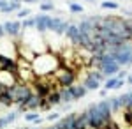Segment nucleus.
<instances>
[{
    "mask_svg": "<svg viewBox=\"0 0 132 129\" xmlns=\"http://www.w3.org/2000/svg\"><path fill=\"white\" fill-rule=\"evenodd\" d=\"M74 129H92V127H90V120H88V115H86V111H83L81 115H78V117H76Z\"/></svg>",
    "mask_w": 132,
    "mask_h": 129,
    "instance_id": "11",
    "label": "nucleus"
},
{
    "mask_svg": "<svg viewBox=\"0 0 132 129\" xmlns=\"http://www.w3.org/2000/svg\"><path fill=\"white\" fill-rule=\"evenodd\" d=\"M7 4H9V0H0V9H4Z\"/></svg>",
    "mask_w": 132,
    "mask_h": 129,
    "instance_id": "33",
    "label": "nucleus"
},
{
    "mask_svg": "<svg viewBox=\"0 0 132 129\" xmlns=\"http://www.w3.org/2000/svg\"><path fill=\"white\" fill-rule=\"evenodd\" d=\"M50 18L51 16H46V14H42V16H35V28L39 30V32H46V30H50Z\"/></svg>",
    "mask_w": 132,
    "mask_h": 129,
    "instance_id": "9",
    "label": "nucleus"
},
{
    "mask_svg": "<svg viewBox=\"0 0 132 129\" xmlns=\"http://www.w3.org/2000/svg\"><path fill=\"white\" fill-rule=\"evenodd\" d=\"M108 103H109V108H111V111H118V110L122 108V104H120V99H118V97L108 99Z\"/></svg>",
    "mask_w": 132,
    "mask_h": 129,
    "instance_id": "22",
    "label": "nucleus"
},
{
    "mask_svg": "<svg viewBox=\"0 0 132 129\" xmlns=\"http://www.w3.org/2000/svg\"><path fill=\"white\" fill-rule=\"evenodd\" d=\"M118 81H120V80L116 78V76H111V78H108V80H106V83H104V89H106V90L116 89V87H118Z\"/></svg>",
    "mask_w": 132,
    "mask_h": 129,
    "instance_id": "19",
    "label": "nucleus"
},
{
    "mask_svg": "<svg viewBox=\"0 0 132 129\" xmlns=\"http://www.w3.org/2000/svg\"><path fill=\"white\" fill-rule=\"evenodd\" d=\"M95 106H97L99 113H101L104 119L108 120V122H111V113L113 111H111V108H109V103H108V101H99Z\"/></svg>",
    "mask_w": 132,
    "mask_h": 129,
    "instance_id": "10",
    "label": "nucleus"
},
{
    "mask_svg": "<svg viewBox=\"0 0 132 129\" xmlns=\"http://www.w3.org/2000/svg\"><path fill=\"white\" fill-rule=\"evenodd\" d=\"M4 30L11 37H18L21 34V23H18V21H7V23H4Z\"/></svg>",
    "mask_w": 132,
    "mask_h": 129,
    "instance_id": "8",
    "label": "nucleus"
},
{
    "mask_svg": "<svg viewBox=\"0 0 132 129\" xmlns=\"http://www.w3.org/2000/svg\"><path fill=\"white\" fill-rule=\"evenodd\" d=\"M7 92L11 94V97H12V101H14V104H18V106L25 104V103L28 101V97L34 94L30 83H23V81H20V83H16L14 87L7 89Z\"/></svg>",
    "mask_w": 132,
    "mask_h": 129,
    "instance_id": "1",
    "label": "nucleus"
},
{
    "mask_svg": "<svg viewBox=\"0 0 132 129\" xmlns=\"http://www.w3.org/2000/svg\"><path fill=\"white\" fill-rule=\"evenodd\" d=\"M27 16H30V11L28 9H20L18 11V18H27Z\"/></svg>",
    "mask_w": 132,
    "mask_h": 129,
    "instance_id": "29",
    "label": "nucleus"
},
{
    "mask_svg": "<svg viewBox=\"0 0 132 129\" xmlns=\"http://www.w3.org/2000/svg\"><path fill=\"white\" fill-rule=\"evenodd\" d=\"M120 5L116 2H102V9H118Z\"/></svg>",
    "mask_w": 132,
    "mask_h": 129,
    "instance_id": "25",
    "label": "nucleus"
},
{
    "mask_svg": "<svg viewBox=\"0 0 132 129\" xmlns=\"http://www.w3.org/2000/svg\"><path fill=\"white\" fill-rule=\"evenodd\" d=\"M0 11H2V12H12V9H11V5H9V4H7V5H5L4 9H0Z\"/></svg>",
    "mask_w": 132,
    "mask_h": 129,
    "instance_id": "32",
    "label": "nucleus"
},
{
    "mask_svg": "<svg viewBox=\"0 0 132 129\" xmlns=\"http://www.w3.org/2000/svg\"><path fill=\"white\" fill-rule=\"evenodd\" d=\"M37 119H39V115H37L35 111H30V113L25 115V120H27V122H34V120H37Z\"/></svg>",
    "mask_w": 132,
    "mask_h": 129,
    "instance_id": "27",
    "label": "nucleus"
},
{
    "mask_svg": "<svg viewBox=\"0 0 132 129\" xmlns=\"http://www.w3.org/2000/svg\"><path fill=\"white\" fill-rule=\"evenodd\" d=\"M9 5H11V9H12V12H14V11H20V9H21L20 2H9Z\"/></svg>",
    "mask_w": 132,
    "mask_h": 129,
    "instance_id": "30",
    "label": "nucleus"
},
{
    "mask_svg": "<svg viewBox=\"0 0 132 129\" xmlns=\"http://www.w3.org/2000/svg\"><path fill=\"white\" fill-rule=\"evenodd\" d=\"M65 34H67V37L71 39V42L74 46H79V42H81V32L78 28V25H69V28L65 30Z\"/></svg>",
    "mask_w": 132,
    "mask_h": 129,
    "instance_id": "7",
    "label": "nucleus"
},
{
    "mask_svg": "<svg viewBox=\"0 0 132 129\" xmlns=\"http://www.w3.org/2000/svg\"><path fill=\"white\" fill-rule=\"evenodd\" d=\"M88 76H90V78H93V80H97L99 83H102V81L106 80V76H104L99 69H97V71H90V73H88Z\"/></svg>",
    "mask_w": 132,
    "mask_h": 129,
    "instance_id": "21",
    "label": "nucleus"
},
{
    "mask_svg": "<svg viewBox=\"0 0 132 129\" xmlns=\"http://www.w3.org/2000/svg\"><path fill=\"white\" fill-rule=\"evenodd\" d=\"M90 2H93V0H90Z\"/></svg>",
    "mask_w": 132,
    "mask_h": 129,
    "instance_id": "39",
    "label": "nucleus"
},
{
    "mask_svg": "<svg viewBox=\"0 0 132 129\" xmlns=\"http://www.w3.org/2000/svg\"><path fill=\"white\" fill-rule=\"evenodd\" d=\"M16 119H18V113H16V111H14V113H7L5 117H0V129L7 127V126L12 124Z\"/></svg>",
    "mask_w": 132,
    "mask_h": 129,
    "instance_id": "15",
    "label": "nucleus"
},
{
    "mask_svg": "<svg viewBox=\"0 0 132 129\" xmlns=\"http://www.w3.org/2000/svg\"><path fill=\"white\" fill-rule=\"evenodd\" d=\"M67 89L71 90V96H72V99H74V101L85 97V96H86V92H88L83 85H71V87H67Z\"/></svg>",
    "mask_w": 132,
    "mask_h": 129,
    "instance_id": "12",
    "label": "nucleus"
},
{
    "mask_svg": "<svg viewBox=\"0 0 132 129\" xmlns=\"http://www.w3.org/2000/svg\"><path fill=\"white\" fill-rule=\"evenodd\" d=\"M86 115H88V120H90V127L92 129H104L108 124H109V122L99 113V110H97L95 104H92L90 108L86 110Z\"/></svg>",
    "mask_w": 132,
    "mask_h": 129,
    "instance_id": "3",
    "label": "nucleus"
},
{
    "mask_svg": "<svg viewBox=\"0 0 132 129\" xmlns=\"http://www.w3.org/2000/svg\"><path fill=\"white\" fill-rule=\"evenodd\" d=\"M67 28H69V23L62 20L60 23H58V27L55 28V34H56V35H62V34H65V30H67Z\"/></svg>",
    "mask_w": 132,
    "mask_h": 129,
    "instance_id": "20",
    "label": "nucleus"
},
{
    "mask_svg": "<svg viewBox=\"0 0 132 129\" xmlns=\"http://www.w3.org/2000/svg\"><path fill=\"white\" fill-rule=\"evenodd\" d=\"M0 104H2V106H11V104H14V101H12V97H11V94L7 90H4V92L0 94Z\"/></svg>",
    "mask_w": 132,
    "mask_h": 129,
    "instance_id": "17",
    "label": "nucleus"
},
{
    "mask_svg": "<svg viewBox=\"0 0 132 129\" xmlns=\"http://www.w3.org/2000/svg\"><path fill=\"white\" fill-rule=\"evenodd\" d=\"M5 35V30H4V25H0V37H4Z\"/></svg>",
    "mask_w": 132,
    "mask_h": 129,
    "instance_id": "34",
    "label": "nucleus"
},
{
    "mask_svg": "<svg viewBox=\"0 0 132 129\" xmlns=\"http://www.w3.org/2000/svg\"><path fill=\"white\" fill-rule=\"evenodd\" d=\"M41 101L42 99L37 94H32L30 97H28V101L20 106V110L21 111H35V110H39V106H41Z\"/></svg>",
    "mask_w": 132,
    "mask_h": 129,
    "instance_id": "5",
    "label": "nucleus"
},
{
    "mask_svg": "<svg viewBox=\"0 0 132 129\" xmlns=\"http://www.w3.org/2000/svg\"><path fill=\"white\" fill-rule=\"evenodd\" d=\"M58 92H60V99H62V103H65V104H67V103H72V96H71V90L69 89H60L58 90Z\"/></svg>",
    "mask_w": 132,
    "mask_h": 129,
    "instance_id": "18",
    "label": "nucleus"
},
{
    "mask_svg": "<svg viewBox=\"0 0 132 129\" xmlns=\"http://www.w3.org/2000/svg\"><path fill=\"white\" fill-rule=\"evenodd\" d=\"M30 27H35V18H30V20H25L21 23V28H30Z\"/></svg>",
    "mask_w": 132,
    "mask_h": 129,
    "instance_id": "24",
    "label": "nucleus"
},
{
    "mask_svg": "<svg viewBox=\"0 0 132 129\" xmlns=\"http://www.w3.org/2000/svg\"><path fill=\"white\" fill-rule=\"evenodd\" d=\"M99 85H101V83H99L97 80L90 78L88 74H86V78H85V81H83V87H85L86 90H97V89H99Z\"/></svg>",
    "mask_w": 132,
    "mask_h": 129,
    "instance_id": "16",
    "label": "nucleus"
},
{
    "mask_svg": "<svg viewBox=\"0 0 132 129\" xmlns=\"http://www.w3.org/2000/svg\"><path fill=\"white\" fill-rule=\"evenodd\" d=\"M0 71H11V73H18V60L0 55Z\"/></svg>",
    "mask_w": 132,
    "mask_h": 129,
    "instance_id": "4",
    "label": "nucleus"
},
{
    "mask_svg": "<svg viewBox=\"0 0 132 129\" xmlns=\"http://www.w3.org/2000/svg\"><path fill=\"white\" fill-rule=\"evenodd\" d=\"M53 80H55V83L56 85H60L62 89H67V87H71L74 85V80H76V73L69 67H58V69L53 73Z\"/></svg>",
    "mask_w": 132,
    "mask_h": 129,
    "instance_id": "2",
    "label": "nucleus"
},
{
    "mask_svg": "<svg viewBox=\"0 0 132 129\" xmlns=\"http://www.w3.org/2000/svg\"><path fill=\"white\" fill-rule=\"evenodd\" d=\"M23 2H28L30 4V2H37V0H23Z\"/></svg>",
    "mask_w": 132,
    "mask_h": 129,
    "instance_id": "37",
    "label": "nucleus"
},
{
    "mask_svg": "<svg viewBox=\"0 0 132 129\" xmlns=\"http://www.w3.org/2000/svg\"><path fill=\"white\" fill-rule=\"evenodd\" d=\"M60 119V113H58V111H55V113H50V115H48V120H51V122H53V120H58Z\"/></svg>",
    "mask_w": 132,
    "mask_h": 129,
    "instance_id": "31",
    "label": "nucleus"
},
{
    "mask_svg": "<svg viewBox=\"0 0 132 129\" xmlns=\"http://www.w3.org/2000/svg\"><path fill=\"white\" fill-rule=\"evenodd\" d=\"M127 83H129V85H132V76H127Z\"/></svg>",
    "mask_w": 132,
    "mask_h": 129,
    "instance_id": "35",
    "label": "nucleus"
},
{
    "mask_svg": "<svg viewBox=\"0 0 132 129\" xmlns=\"http://www.w3.org/2000/svg\"><path fill=\"white\" fill-rule=\"evenodd\" d=\"M4 90H7V89H5V87H4V85H2V83H0V94H2V92H4Z\"/></svg>",
    "mask_w": 132,
    "mask_h": 129,
    "instance_id": "36",
    "label": "nucleus"
},
{
    "mask_svg": "<svg viewBox=\"0 0 132 129\" xmlns=\"http://www.w3.org/2000/svg\"><path fill=\"white\" fill-rule=\"evenodd\" d=\"M69 9H71L72 12H76V14L83 12V7L79 5V4H72V2H69Z\"/></svg>",
    "mask_w": 132,
    "mask_h": 129,
    "instance_id": "23",
    "label": "nucleus"
},
{
    "mask_svg": "<svg viewBox=\"0 0 132 129\" xmlns=\"http://www.w3.org/2000/svg\"><path fill=\"white\" fill-rule=\"evenodd\" d=\"M39 108H41L42 111H48V110H51L53 106H51V104H50V103H48L46 99H42V101H41V106H39Z\"/></svg>",
    "mask_w": 132,
    "mask_h": 129,
    "instance_id": "28",
    "label": "nucleus"
},
{
    "mask_svg": "<svg viewBox=\"0 0 132 129\" xmlns=\"http://www.w3.org/2000/svg\"><path fill=\"white\" fill-rule=\"evenodd\" d=\"M53 7H55V5H53L51 2H42V4H41V11H42V12H48V11H53Z\"/></svg>",
    "mask_w": 132,
    "mask_h": 129,
    "instance_id": "26",
    "label": "nucleus"
},
{
    "mask_svg": "<svg viewBox=\"0 0 132 129\" xmlns=\"http://www.w3.org/2000/svg\"><path fill=\"white\" fill-rule=\"evenodd\" d=\"M78 28H79V32L81 34H93V30H95V27H93V23L90 21V18H86V20H83L79 25H78Z\"/></svg>",
    "mask_w": 132,
    "mask_h": 129,
    "instance_id": "13",
    "label": "nucleus"
},
{
    "mask_svg": "<svg viewBox=\"0 0 132 129\" xmlns=\"http://www.w3.org/2000/svg\"><path fill=\"white\" fill-rule=\"evenodd\" d=\"M120 69H122V66H120L116 60H113V62H109V64H104V66H102L101 73L106 76V78H111V76H114Z\"/></svg>",
    "mask_w": 132,
    "mask_h": 129,
    "instance_id": "6",
    "label": "nucleus"
},
{
    "mask_svg": "<svg viewBox=\"0 0 132 129\" xmlns=\"http://www.w3.org/2000/svg\"><path fill=\"white\" fill-rule=\"evenodd\" d=\"M46 101L50 103L51 106H56V104H60L62 99H60V92H58V89L51 90L50 94H48V97H46Z\"/></svg>",
    "mask_w": 132,
    "mask_h": 129,
    "instance_id": "14",
    "label": "nucleus"
},
{
    "mask_svg": "<svg viewBox=\"0 0 132 129\" xmlns=\"http://www.w3.org/2000/svg\"><path fill=\"white\" fill-rule=\"evenodd\" d=\"M9 2H21V0H9Z\"/></svg>",
    "mask_w": 132,
    "mask_h": 129,
    "instance_id": "38",
    "label": "nucleus"
}]
</instances>
